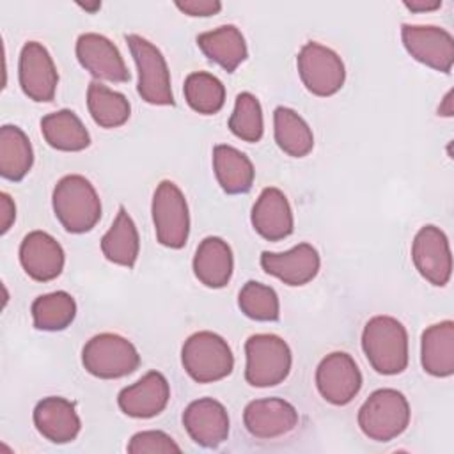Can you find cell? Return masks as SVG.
Returning <instances> with one entry per match:
<instances>
[{"label": "cell", "mask_w": 454, "mask_h": 454, "mask_svg": "<svg viewBox=\"0 0 454 454\" xmlns=\"http://www.w3.org/2000/svg\"><path fill=\"white\" fill-rule=\"evenodd\" d=\"M51 206L60 225L71 234L92 231L101 218V200L94 184L80 176H64L53 188Z\"/></svg>", "instance_id": "1"}, {"label": "cell", "mask_w": 454, "mask_h": 454, "mask_svg": "<svg viewBox=\"0 0 454 454\" xmlns=\"http://www.w3.org/2000/svg\"><path fill=\"white\" fill-rule=\"evenodd\" d=\"M362 349L371 367L385 376L408 367V332L392 316H374L362 330Z\"/></svg>", "instance_id": "2"}, {"label": "cell", "mask_w": 454, "mask_h": 454, "mask_svg": "<svg viewBox=\"0 0 454 454\" xmlns=\"http://www.w3.org/2000/svg\"><path fill=\"white\" fill-rule=\"evenodd\" d=\"M181 364L197 383H215L227 378L234 369L231 346L218 333L202 330L192 333L181 348Z\"/></svg>", "instance_id": "3"}, {"label": "cell", "mask_w": 454, "mask_h": 454, "mask_svg": "<svg viewBox=\"0 0 454 454\" xmlns=\"http://www.w3.org/2000/svg\"><path fill=\"white\" fill-rule=\"evenodd\" d=\"M408 399L395 388L374 390L358 410V427L374 442H390L410 424Z\"/></svg>", "instance_id": "4"}, {"label": "cell", "mask_w": 454, "mask_h": 454, "mask_svg": "<svg viewBox=\"0 0 454 454\" xmlns=\"http://www.w3.org/2000/svg\"><path fill=\"white\" fill-rule=\"evenodd\" d=\"M245 380L257 388L282 383L293 365L289 344L275 333H255L245 342Z\"/></svg>", "instance_id": "5"}, {"label": "cell", "mask_w": 454, "mask_h": 454, "mask_svg": "<svg viewBox=\"0 0 454 454\" xmlns=\"http://www.w3.org/2000/svg\"><path fill=\"white\" fill-rule=\"evenodd\" d=\"M85 371L101 380H117L135 372L140 365V355L131 340L119 333H98L89 339L82 349Z\"/></svg>", "instance_id": "6"}, {"label": "cell", "mask_w": 454, "mask_h": 454, "mask_svg": "<svg viewBox=\"0 0 454 454\" xmlns=\"http://www.w3.org/2000/svg\"><path fill=\"white\" fill-rule=\"evenodd\" d=\"M126 43L137 64V90L140 98L149 105L172 106L176 101L172 94L170 71L163 53L151 41L137 34L126 35Z\"/></svg>", "instance_id": "7"}, {"label": "cell", "mask_w": 454, "mask_h": 454, "mask_svg": "<svg viewBox=\"0 0 454 454\" xmlns=\"http://www.w3.org/2000/svg\"><path fill=\"white\" fill-rule=\"evenodd\" d=\"M156 239L167 248H183L190 236V211L181 188L165 179L153 195L151 202Z\"/></svg>", "instance_id": "8"}, {"label": "cell", "mask_w": 454, "mask_h": 454, "mask_svg": "<svg viewBox=\"0 0 454 454\" xmlns=\"http://www.w3.org/2000/svg\"><path fill=\"white\" fill-rule=\"evenodd\" d=\"M298 74L309 92L319 98L337 94L346 80L342 59L328 46L309 41L296 57Z\"/></svg>", "instance_id": "9"}, {"label": "cell", "mask_w": 454, "mask_h": 454, "mask_svg": "<svg viewBox=\"0 0 454 454\" xmlns=\"http://www.w3.org/2000/svg\"><path fill=\"white\" fill-rule=\"evenodd\" d=\"M362 372L351 355L333 351L326 355L316 369V387L321 397L335 406H344L355 399L362 388Z\"/></svg>", "instance_id": "10"}, {"label": "cell", "mask_w": 454, "mask_h": 454, "mask_svg": "<svg viewBox=\"0 0 454 454\" xmlns=\"http://www.w3.org/2000/svg\"><path fill=\"white\" fill-rule=\"evenodd\" d=\"M401 39L406 51L420 64L450 73L454 64V37L449 30L434 25H408L401 27Z\"/></svg>", "instance_id": "11"}, {"label": "cell", "mask_w": 454, "mask_h": 454, "mask_svg": "<svg viewBox=\"0 0 454 454\" xmlns=\"http://www.w3.org/2000/svg\"><path fill=\"white\" fill-rule=\"evenodd\" d=\"M411 261L429 284L447 286L452 275V254L445 232L436 225L420 227L411 243Z\"/></svg>", "instance_id": "12"}, {"label": "cell", "mask_w": 454, "mask_h": 454, "mask_svg": "<svg viewBox=\"0 0 454 454\" xmlns=\"http://www.w3.org/2000/svg\"><path fill=\"white\" fill-rule=\"evenodd\" d=\"M18 78L21 90L32 101L48 103L55 98L59 73L50 51L37 41L23 44L20 53Z\"/></svg>", "instance_id": "13"}, {"label": "cell", "mask_w": 454, "mask_h": 454, "mask_svg": "<svg viewBox=\"0 0 454 454\" xmlns=\"http://www.w3.org/2000/svg\"><path fill=\"white\" fill-rule=\"evenodd\" d=\"M76 59L80 66L89 71L96 80L124 83L131 74L124 64L119 48L105 35L85 32L76 39Z\"/></svg>", "instance_id": "14"}, {"label": "cell", "mask_w": 454, "mask_h": 454, "mask_svg": "<svg viewBox=\"0 0 454 454\" xmlns=\"http://www.w3.org/2000/svg\"><path fill=\"white\" fill-rule=\"evenodd\" d=\"M243 424L254 438L273 440L289 434L298 426V411L280 397L255 399L245 406Z\"/></svg>", "instance_id": "15"}, {"label": "cell", "mask_w": 454, "mask_h": 454, "mask_svg": "<svg viewBox=\"0 0 454 454\" xmlns=\"http://www.w3.org/2000/svg\"><path fill=\"white\" fill-rule=\"evenodd\" d=\"M183 426L190 438L206 449L218 447L229 436L227 410L213 397L192 401L183 411Z\"/></svg>", "instance_id": "16"}, {"label": "cell", "mask_w": 454, "mask_h": 454, "mask_svg": "<svg viewBox=\"0 0 454 454\" xmlns=\"http://www.w3.org/2000/svg\"><path fill=\"white\" fill-rule=\"evenodd\" d=\"M170 399V385L158 371L145 372L138 381L124 387L117 395L121 411L133 419H151L160 415Z\"/></svg>", "instance_id": "17"}, {"label": "cell", "mask_w": 454, "mask_h": 454, "mask_svg": "<svg viewBox=\"0 0 454 454\" xmlns=\"http://www.w3.org/2000/svg\"><path fill=\"white\" fill-rule=\"evenodd\" d=\"M20 262L32 280L50 282L62 273L66 254L53 236L44 231H32L20 245Z\"/></svg>", "instance_id": "18"}, {"label": "cell", "mask_w": 454, "mask_h": 454, "mask_svg": "<svg viewBox=\"0 0 454 454\" xmlns=\"http://www.w3.org/2000/svg\"><path fill=\"white\" fill-rule=\"evenodd\" d=\"M262 270L287 286H305L316 278L321 259L310 243H298L287 252H262Z\"/></svg>", "instance_id": "19"}, {"label": "cell", "mask_w": 454, "mask_h": 454, "mask_svg": "<svg viewBox=\"0 0 454 454\" xmlns=\"http://www.w3.org/2000/svg\"><path fill=\"white\" fill-rule=\"evenodd\" d=\"M252 225L255 232L268 241H280L293 234L294 216L291 204L282 190L268 186L257 197L252 207Z\"/></svg>", "instance_id": "20"}, {"label": "cell", "mask_w": 454, "mask_h": 454, "mask_svg": "<svg viewBox=\"0 0 454 454\" xmlns=\"http://www.w3.org/2000/svg\"><path fill=\"white\" fill-rule=\"evenodd\" d=\"M34 424L39 434L51 443H69L82 429L74 404L59 395L44 397L35 404Z\"/></svg>", "instance_id": "21"}, {"label": "cell", "mask_w": 454, "mask_h": 454, "mask_svg": "<svg viewBox=\"0 0 454 454\" xmlns=\"http://www.w3.org/2000/svg\"><path fill=\"white\" fill-rule=\"evenodd\" d=\"M192 264L200 284L211 289L225 287L234 270L232 250L222 238L207 236L199 243Z\"/></svg>", "instance_id": "22"}, {"label": "cell", "mask_w": 454, "mask_h": 454, "mask_svg": "<svg viewBox=\"0 0 454 454\" xmlns=\"http://www.w3.org/2000/svg\"><path fill=\"white\" fill-rule=\"evenodd\" d=\"M420 364L434 378L454 374V323L450 319L431 325L422 332Z\"/></svg>", "instance_id": "23"}, {"label": "cell", "mask_w": 454, "mask_h": 454, "mask_svg": "<svg viewBox=\"0 0 454 454\" xmlns=\"http://www.w3.org/2000/svg\"><path fill=\"white\" fill-rule=\"evenodd\" d=\"M200 51L227 73H234L248 57V48L241 30L234 25H222L197 35Z\"/></svg>", "instance_id": "24"}, {"label": "cell", "mask_w": 454, "mask_h": 454, "mask_svg": "<svg viewBox=\"0 0 454 454\" xmlns=\"http://www.w3.org/2000/svg\"><path fill=\"white\" fill-rule=\"evenodd\" d=\"M213 170L218 184L229 195H239L250 192L255 177L250 158L239 149L218 144L213 149Z\"/></svg>", "instance_id": "25"}, {"label": "cell", "mask_w": 454, "mask_h": 454, "mask_svg": "<svg viewBox=\"0 0 454 454\" xmlns=\"http://www.w3.org/2000/svg\"><path fill=\"white\" fill-rule=\"evenodd\" d=\"M41 133L50 147L78 153L90 145V135L82 119L67 108L51 112L41 119Z\"/></svg>", "instance_id": "26"}, {"label": "cell", "mask_w": 454, "mask_h": 454, "mask_svg": "<svg viewBox=\"0 0 454 454\" xmlns=\"http://www.w3.org/2000/svg\"><path fill=\"white\" fill-rule=\"evenodd\" d=\"M101 252L114 264L126 268L135 266L140 252V238L137 225L124 206L119 207L114 223L101 238Z\"/></svg>", "instance_id": "27"}, {"label": "cell", "mask_w": 454, "mask_h": 454, "mask_svg": "<svg viewBox=\"0 0 454 454\" xmlns=\"http://www.w3.org/2000/svg\"><path fill=\"white\" fill-rule=\"evenodd\" d=\"M34 165V149L27 133L12 124L0 128V174L9 181H21Z\"/></svg>", "instance_id": "28"}, {"label": "cell", "mask_w": 454, "mask_h": 454, "mask_svg": "<svg viewBox=\"0 0 454 454\" xmlns=\"http://www.w3.org/2000/svg\"><path fill=\"white\" fill-rule=\"evenodd\" d=\"M273 131L277 145L293 158H303L314 149V135L310 126L293 108H275Z\"/></svg>", "instance_id": "29"}, {"label": "cell", "mask_w": 454, "mask_h": 454, "mask_svg": "<svg viewBox=\"0 0 454 454\" xmlns=\"http://www.w3.org/2000/svg\"><path fill=\"white\" fill-rule=\"evenodd\" d=\"M87 108L92 121L105 129L122 126L124 122H128L131 115V106L126 96L117 90H112L98 80L89 83Z\"/></svg>", "instance_id": "30"}, {"label": "cell", "mask_w": 454, "mask_h": 454, "mask_svg": "<svg viewBox=\"0 0 454 454\" xmlns=\"http://www.w3.org/2000/svg\"><path fill=\"white\" fill-rule=\"evenodd\" d=\"M30 312L37 330L60 332L74 321L76 301L69 293L55 291L37 296L30 307Z\"/></svg>", "instance_id": "31"}, {"label": "cell", "mask_w": 454, "mask_h": 454, "mask_svg": "<svg viewBox=\"0 0 454 454\" xmlns=\"http://www.w3.org/2000/svg\"><path fill=\"white\" fill-rule=\"evenodd\" d=\"M184 99L192 110L202 115L218 114L225 103V87L211 73L195 71L184 80Z\"/></svg>", "instance_id": "32"}, {"label": "cell", "mask_w": 454, "mask_h": 454, "mask_svg": "<svg viewBox=\"0 0 454 454\" xmlns=\"http://www.w3.org/2000/svg\"><path fill=\"white\" fill-rule=\"evenodd\" d=\"M229 129L234 137L248 144H255L262 138V108L259 99L252 92H239L236 96L234 110L229 119Z\"/></svg>", "instance_id": "33"}, {"label": "cell", "mask_w": 454, "mask_h": 454, "mask_svg": "<svg viewBox=\"0 0 454 454\" xmlns=\"http://www.w3.org/2000/svg\"><path fill=\"white\" fill-rule=\"evenodd\" d=\"M241 312L254 321H277L280 316L278 294L273 287L257 280H248L238 294Z\"/></svg>", "instance_id": "34"}, {"label": "cell", "mask_w": 454, "mask_h": 454, "mask_svg": "<svg viewBox=\"0 0 454 454\" xmlns=\"http://www.w3.org/2000/svg\"><path fill=\"white\" fill-rule=\"evenodd\" d=\"M129 454H170L181 452V447L163 431H140L135 433L128 443Z\"/></svg>", "instance_id": "35"}, {"label": "cell", "mask_w": 454, "mask_h": 454, "mask_svg": "<svg viewBox=\"0 0 454 454\" xmlns=\"http://www.w3.org/2000/svg\"><path fill=\"white\" fill-rule=\"evenodd\" d=\"M176 7L193 18H207L218 14L222 11V4L218 0H184L176 2Z\"/></svg>", "instance_id": "36"}, {"label": "cell", "mask_w": 454, "mask_h": 454, "mask_svg": "<svg viewBox=\"0 0 454 454\" xmlns=\"http://www.w3.org/2000/svg\"><path fill=\"white\" fill-rule=\"evenodd\" d=\"M16 220V206L9 193H0V232L5 234Z\"/></svg>", "instance_id": "37"}, {"label": "cell", "mask_w": 454, "mask_h": 454, "mask_svg": "<svg viewBox=\"0 0 454 454\" xmlns=\"http://www.w3.org/2000/svg\"><path fill=\"white\" fill-rule=\"evenodd\" d=\"M404 7L411 12H427V11H436L442 7V0H411L404 2Z\"/></svg>", "instance_id": "38"}, {"label": "cell", "mask_w": 454, "mask_h": 454, "mask_svg": "<svg viewBox=\"0 0 454 454\" xmlns=\"http://www.w3.org/2000/svg\"><path fill=\"white\" fill-rule=\"evenodd\" d=\"M450 96H452V92H447V96L443 98V105L438 108V112H440V115H447V117H450L452 115V106H450Z\"/></svg>", "instance_id": "39"}, {"label": "cell", "mask_w": 454, "mask_h": 454, "mask_svg": "<svg viewBox=\"0 0 454 454\" xmlns=\"http://www.w3.org/2000/svg\"><path fill=\"white\" fill-rule=\"evenodd\" d=\"M80 9L83 11H89V12H96L101 9V2H94V4H78Z\"/></svg>", "instance_id": "40"}]
</instances>
